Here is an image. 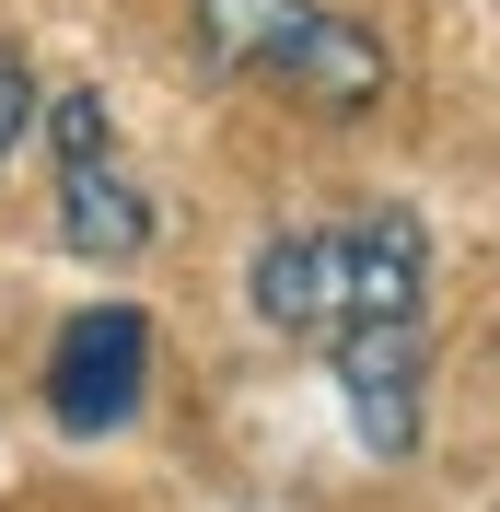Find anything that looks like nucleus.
<instances>
[{
    "label": "nucleus",
    "instance_id": "1",
    "mask_svg": "<svg viewBox=\"0 0 500 512\" xmlns=\"http://www.w3.org/2000/svg\"><path fill=\"white\" fill-rule=\"evenodd\" d=\"M245 315L280 338V350H338L361 326H407L431 315V222L419 210H349V222H291L256 233L245 256Z\"/></svg>",
    "mask_w": 500,
    "mask_h": 512
},
{
    "label": "nucleus",
    "instance_id": "2",
    "mask_svg": "<svg viewBox=\"0 0 500 512\" xmlns=\"http://www.w3.org/2000/svg\"><path fill=\"white\" fill-rule=\"evenodd\" d=\"M198 59L221 82H268L314 117H373L396 59L373 24H349L326 0H198Z\"/></svg>",
    "mask_w": 500,
    "mask_h": 512
},
{
    "label": "nucleus",
    "instance_id": "3",
    "mask_svg": "<svg viewBox=\"0 0 500 512\" xmlns=\"http://www.w3.org/2000/svg\"><path fill=\"white\" fill-rule=\"evenodd\" d=\"M140 396H152V315L140 303H82L47 350V419L105 443V431L140 419Z\"/></svg>",
    "mask_w": 500,
    "mask_h": 512
},
{
    "label": "nucleus",
    "instance_id": "4",
    "mask_svg": "<svg viewBox=\"0 0 500 512\" xmlns=\"http://www.w3.org/2000/svg\"><path fill=\"white\" fill-rule=\"evenodd\" d=\"M59 245L70 256H105V268H128V256L152 245V198L117 175V152L59 163Z\"/></svg>",
    "mask_w": 500,
    "mask_h": 512
},
{
    "label": "nucleus",
    "instance_id": "5",
    "mask_svg": "<svg viewBox=\"0 0 500 512\" xmlns=\"http://www.w3.org/2000/svg\"><path fill=\"white\" fill-rule=\"evenodd\" d=\"M35 117H47V105H35V47L0 35V163H12V140H24Z\"/></svg>",
    "mask_w": 500,
    "mask_h": 512
}]
</instances>
